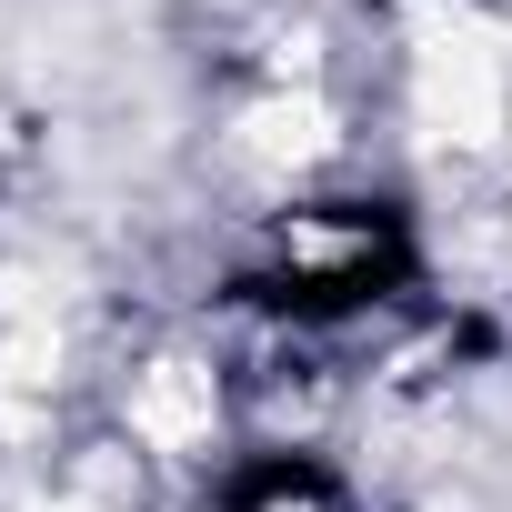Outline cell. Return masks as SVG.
I'll return each instance as SVG.
<instances>
[{"label": "cell", "instance_id": "2", "mask_svg": "<svg viewBox=\"0 0 512 512\" xmlns=\"http://www.w3.org/2000/svg\"><path fill=\"white\" fill-rule=\"evenodd\" d=\"M131 422H141L151 442H191V432H211V372H191V362H161V372L141 382Z\"/></svg>", "mask_w": 512, "mask_h": 512}, {"label": "cell", "instance_id": "1", "mask_svg": "<svg viewBox=\"0 0 512 512\" xmlns=\"http://www.w3.org/2000/svg\"><path fill=\"white\" fill-rule=\"evenodd\" d=\"M422 111H432L442 141H492V121H502V71H492V51H482L472 21H432V31H422Z\"/></svg>", "mask_w": 512, "mask_h": 512}, {"label": "cell", "instance_id": "4", "mask_svg": "<svg viewBox=\"0 0 512 512\" xmlns=\"http://www.w3.org/2000/svg\"><path fill=\"white\" fill-rule=\"evenodd\" d=\"M61 512H81V502H61Z\"/></svg>", "mask_w": 512, "mask_h": 512}, {"label": "cell", "instance_id": "3", "mask_svg": "<svg viewBox=\"0 0 512 512\" xmlns=\"http://www.w3.org/2000/svg\"><path fill=\"white\" fill-rule=\"evenodd\" d=\"M332 131H322V111L312 101H272V111H251V151L262 161H312Z\"/></svg>", "mask_w": 512, "mask_h": 512}]
</instances>
